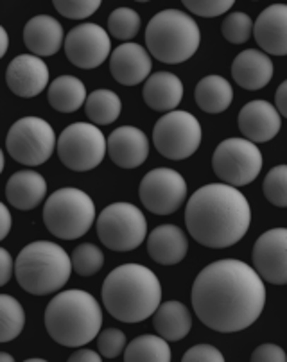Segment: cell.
<instances>
[{"label":"cell","instance_id":"33","mask_svg":"<svg viewBox=\"0 0 287 362\" xmlns=\"http://www.w3.org/2000/svg\"><path fill=\"white\" fill-rule=\"evenodd\" d=\"M140 29L139 13L129 8H119L110 15L108 31L117 40L135 38Z\"/></svg>","mask_w":287,"mask_h":362},{"label":"cell","instance_id":"28","mask_svg":"<svg viewBox=\"0 0 287 362\" xmlns=\"http://www.w3.org/2000/svg\"><path fill=\"white\" fill-rule=\"evenodd\" d=\"M49 103L62 113H74L86 103L85 83L74 76H59L49 86Z\"/></svg>","mask_w":287,"mask_h":362},{"label":"cell","instance_id":"43","mask_svg":"<svg viewBox=\"0 0 287 362\" xmlns=\"http://www.w3.org/2000/svg\"><path fill=\"white\" fill-rule=\"evenodd\" d=\"M275 103L280 115H283L287 119V81H283L282 85L279 86V90H276Z\"/></svg>","mask_w":287,"mask_h":362},{"label":"cell","instance_id":"5","mask_svg":"<svg viewBox=\"0 0 287 362\" xmlns=\"http://www.w3.org/2000/svg\"><path fill=\"white\" fill-rule=\"evenodd\" d=\"M72 273V258L62 246L38 240L23 247L16 257L15 276L25 293L35 296L58 293Z\"/></svg>","mask_w":287,"mask_h":362},{"label":"cell","instance_id":"16","mask_svg":"<svg viewBox=\"0 0 287 362\" xmlns=\"http://www.w3.org/2000/svg\"><path fill=\"white\" fill-rule=\"evenodd\" d=\"M6 83L15 95L31 99L40 95L49 85V69L35 54L16 56L6 70Z\"/></svg>","mask_w":287,"mask_h":362},{"label":"cell","instance_id":"39","mask_svg":"<svg viewBox=\"0 0 287 362\" xmlns=\"http://www.w3.org/2000/svg\"><path fill=\"white\" fill-rule=\"evenodd\" d=\"M183 362H225L221 351L210 344H196L185 351L182 357Z\"/></svg>","mask_w":287,"mask_h":362},{"label":"cell","instance_id":"2","mask_svg":"<svg viewBox=\"0 0 287 362\" xmlns=\"http://www.w3.org/2000/svg\"><path fill=\"white\" fill-rule=\"evenodd\" d=\"M252 223L250 203L235 187L212 183L190 196L185 224L190 237L201 246L223 250L237 244Z\"/></svg>","mask_w":287,"mask_h":362},{"label":"cell","instance_id":"24","mask_svg":"<svg viewBox=\"0 0 287 362\" xmlns=\"http://www.w3.org/2000/svg\"><path fill=\"white\" fill-rule=\"evenodd\" d=\"M47 196V183L36 170H18L8 180L6 197L16 210L28 212L36 209Z\"/></svg>","mask_w":287,"mask_h":362},{"label":"cell","instance_id":"8","mask_svg":"<svg viewBox=\"0 0 287 362\" xmlns=\"http://www.w3.org/2000/svg\"><path fill=\"white\" fill-rule=\"evenodd\" d=\"M98 235L112 251H133L148 235V221L142 210L129 203H113L98 217Z\"/></svg>","mask_w":287,"mask_h":362},{"label":"cell","instance_id":"38","mask_svg":"<svg viewBox=\"0 0 287 362\" xmlns=\"http://www.w3.org/2000/svg\"><path fill=\"white\" fill-rule=\"evenodd\" d=\"M183 6L194 15L212 18V16L225 15L233 6V0H183Z\"/></svg>","mask_w":287,"mask_h":362},{"label":"cell","instance_id":"23","mask_svg":"<svg viewBox=\"0 0 287 362\" xmlns=\"http://www.w3.org/2000/svg\"><path fill=\"white\" fill-rule=\"evenodd\" d=\"M189 243L182 228L172 224H162L151 231L148 237V253L156 264L175 266L185 258Z\"/></svg>","mask_w":287,"mask_h":362},{"label":"cell","instance_id":"19","mask_svg":"<svg viewBox=\"0 0 287 362\" xmlns=\"http://www.w3.org/2000/svg\"><path fill=\"white\" fill-rule=\"evenodd\" d=\"M108 154L117 167L136 169L148 160L149 140L139 127H117L108 139Z\"/></svg>","mask_w":287,"mask_h":362},{"label":"cell","instance_id":"20","mask_svg":"<svg viewBox=\"0 0 287 362\" xmlns=\"http://www.w3.org/2000/svg\"><path fill=\"white\" fill-rule=\"evenodd\" d=\"M253 35L264 52L287 56V6L273 4L266 8L253 25Z\"/></svg>","mask_w":287,"mask_h":362},{"label":"cell","instance_id":"11","mask_svg":"<svg viewBox=\"0 0 287 362\" xmlns=\"http://www.w3.org/2000/svg\"><path fill=\"white\" fill-rule=\"evenodd\" d=\"M6 147L11 158L22 165H42L54 153V129L40 117H23L9 129Z\"/></svg>","mask_w":287,"mask_h":362},{"label":"cell","instance_id":"42","mask_svg":"<svg viewBox=\"0 0 287 362\" xmlns=\"http://www.w3.org/2000/svg\"><path fill=\"white\" fill-rule=\"evenodd\" d=\"M69 362H101V355L93 350H78L70 355Z\"/></svg>","mask_w":287,"mask_h":362},{"label":"cell","instance_id":"13","mask_svg":"<svg viewBox=\"0 0 287 362\" xmlns=\"http://www.w3.org/2000/svg\"><path fill=\"white\" fill-rule=\"evenodd\" d=\"M139 196L149 212L169 216L187 199V181L172 169H155L142 177Z\"/></svg>","mask_w":287,"mask_h":362},{"label":"cell","instance_id":"40","mask_svg":"<svg viewBox=\"0 0 287 362\" xmlns=\"http://www.w3.org/2000/svg\"><path fill=\"white\" fill-rule=\"evenodd\" d=\"M252 361L253 362H286L287 355L286 351H283L280 346H276V344L266 343V344H260V346L253 351Z\"/></svg>","mask_w":287,"mask_h":362},{"label":"cell","instance_id":"45","mask_svg":"<svg viewBox=\"0 0 287 362\" xmlns=\"http://www.w3.org/2000/svg\"><path fill=\"white\" fill-rule=\"evenodd\" d=\"M0 36H2V52H0V56H4L6 52H8V45H9L8 33H6V29H4V28L0 29Z\"/></svg>","mask_w":287,"mask_h":362},{"label":"cell","instance_id":"3","mask_svg":"<svg viewBox=\"0 0 287 362\" xmlns=\"http://www.w3.org/2000/svg\"><path fill=\"white\" fill-rule=\"evenodd\" d=\"M162 300V286L148 267L140 264L119 266L102 284V303L115 320L140 323L156 313Z\"/></svg>","mask_w":287,"mask_h":362},{"label":"cell","instance_id":"35","mask_svg":"<svg viewBox=\"0 0 287 362\" xmlns=\"http://www.w3.org/2000/svg\"><path fill=\"white\" fill-rule=\"evenodd\" d=\"M253 25L255 23L252 22L248 15L245 13H230L228 16L225 18L221 25L223 36L228 40L230 43H245L248 42L250 35L253 31Z\"/></svg>","mask_w":287,"mask_h":362},{"label":"cell","instance_id":"46","mask_svg":"<svg viewBox=\"0 0 287 362\" xmlns=\"http://www.w3.org/2000/svg\"><path fill=\"white\" fill-rule=\"evenodd\" d=\"M0 361H2V362H11L13 357H11V355H8V354H0Z\"/></svg>","mask_w":287,"mask_h":362},{"label":"cell","instance_id":"10","mask_svg":"<svg viewBox=\"0 0 287 362\" xmlns=\"http://www.w3.org/2000/svg\"><path fill=\"white\" fill-rule=\"evenodd\" d=\"M262 163L264 160L259 147L246 139L223 140L212 156L216 176L235 189L255 181L262 170Z\"/></svg>","mask_w":287,"mask_h":362},{"label":"cell","instance_id":"21","mask_svg":"<svg viewBox=\"0 0 287 362\" xmlns=\"http://www.w3.org/2000/svg\"><path fill=\"white\" fill-rule=\"evenodd\" d=\"M65 38L62 23L49 15L35 16L23 28V43L38 58L56 54Z\"/></svg>","mask_w":287,"mask_h":362},{"label":"cell","instance_id":"36","mask_svg":"<svg viewBox=\"0 0 287 362\" xmlns=\"http://www.w3.org/2000/svg\"><path fill=\"white\" fill-rule=\"evenodd\" d=\"M59 15L70 20H85L101 8V0H54Z\"/></svg>","mask_w":287,"mask_h":362},{"label":"cell","instance_id":"27","mask_svg":"<svg viewBox=\"0 0 287 362\" xmlns=\"http://www.w3.org/2000/svg\"><path fill=\"white\" fill-rule=\"evenodd\" d=\"M196 103L205 113H223L233 100L230 81L221 76H206L196 86Z\"/></svg>","mask_w":287,"mask_h":362},{"label":"cell","instance_id":"26","mask_svg":"<svg viewBox=\"0 0 287 362\" xmlns=\"http://www.w3.org/2000/svg\"><path fill=\"white\" fill-rule=\"evenodd\" d=\"M153 327L167 341H182L192 328V317L180 301H165L153 314Z\"/></svg>","mask_w":287,"mask_h":362},{"label":"cell","instance_id":"34","mask_svg":"<svg viewBox=\"0 0 287 362\" xmlns=\"http://www.w3.org/2000/svg\"><path fill=\"white\" fill-rule=\"evenodd\" d=\"M266 199L279 209H287V165H276L266 174L264 185Z\"/></svg>","mask_w":287,"mask_h":362},{"label":"cell","instance_id":"18","mask_svg":"<svg viewBox=\"0 0 287 362\" xmlns=\"http://www.w3.org/2000/svg\"><path fill=\"white\" fill-rule=\"evenodd\" d=\"M151 58L148 50L139 43H122L110 56V72L117 83L124 86H135L148 81L151 74Z\"/></svg>","mask_w":287,"mask_h":362},{"label":"cell","instance_id":"4","mask_svg":"<svg viewBox=\"0 0 287 362\" xmlns=\"http://www.w3.org/2000/svg\"><path fill=\"white\" fill-rule=\"evenodd\" d=\"M101 325V305L85 291H65L47 305L45 328L62 346L79 348L90 343L99 335Z\"/></svg>","mask_w":287,"mask_h":362},{"label":"cell","instance_id":"1","mask_svg":"<svg viewBox=\"0 0 287 362\" xmlns=\"http://www.w3.org/2000/svg\"><path fill=\"white\" fill-rule=\"evenodd\" d=\"M266 305L264 280L241 260H218L196 276L192 308L210 330L232 334L252 327Z\"/></svg>","mask_w":287,"mask_h":362},{"label":"cell","instance_id":"37","mask_svg":"<svg viewBox=\"0 0 287 362\" xmlns=\"http://www.w3.org/2000/svg\"><path fill=\"white\" fill-rule=\"evenodd\" d=\"M99 351L102 357L115 358L126 350V335L119 328H106L101 332L98 339Z\"/></svg>","mask_w":287,"mask_h":362},{"label":"cell","instance_id":"44","mask_svg":"<svg viewBox=\"0 0 287 362\" xmlns=\"http://www.w3.org/2000/svg\"><path fill=\"white\" fill-rule=\"evenodd\" d=\"M0 214H2V231H0V237L6 239L11 230V214H9L8 206L6 204H0Z\"/></svg>","mask_w":287,"mask_h":362},{"label":"cell","instance_id":"30","mask_svg":"<svg viewBox=\"0 0 287 362\" xmlns=\"http://www.w3.org/2000/svg\"><path fill=\"white\" fill-rule=\"evenodd\" d=\"M121 99L112 90H95V92H92L86 97V117L93 124H99V126H108V124L115 122L119 115H121Z\"/></svg>","mask_w":287,"mask_h":362},{"label":"cell","instance_id":"22","mask_svg":"<svg viewBox=\"0 0 287 362\" xmlns=\"http://www.w3.org/2000/svg\"><path fill=\"white\" fill-rule=\"evenodd\" d=\"M275 66L266 52L248 49L237 54L232 65L233 81L245 90H260L269 85Z\"/></svg>","mask_w":287,"mask_h":362},{"label":"cell","instance_id":"12","mask_svg":"<svg viewBox=\"0 0 287 362\" xmlns=\"http://www.w3.org/2000/svg\"><path fill=\"white\" fill-rule=\"evenodd\" d=\"M201 124L189 112H169L153 129V142L163 158L185 160L198 151L201 144Z\"/></svg>","mask_w":287,"mask_h":362},{"label":"cell","instance_id":"7","mask_svg":"<svg viewBox=\"0 0 287 362\" xmlns=\"http://www.w3.org/2000/svg\"><path fill=\"white\" fill-rule=\"evenodd\" d=\"M95 206L92 197L79 189L56 190L43 206V223L52 235L63 240L79 239L92 228Z\"/></svg>","mask_w":287,"mask_h":362},{"label":"cell","instance_id":"17","mask_svg":"<svg viewBox=\"0 0 287 362\" xmlns=\"http://www.w3.org/2000/svg\"><path fill=\"white\" fill-rule=\"evenodd\" d=\"M239 129L246 140L253 144L269 142L275 139L282 126L279 110L268 100H252L239 112Z\"/></svg>","mask_w":287,"mask_h":362},{"label":"cell","instance_id":"14","mask_svg":"<svg viewBox=\"0 0 287 362\" xmlns=\"http://www.w3.org/2000/svg\"><path fill=\"white\" fill-rule=\"evenodd\" d=\"M112 42L98 23H79L65 38V54L78 69H98L108 59Z\"/></svg>","mask_w":287,"mask_h":362},{"label":"cell","instance_id":"15","mask_svg":"<svg viewBox=\"0 0 287 362\" xmlns=\"http://www.w3.org/2000/svg\"><path fill=\"white\" fill-rule=\"evenodd\" d=\"M253 267L273 286H287V228H273L253 246Z\"/></svg>","mask_w":287,"mask_h":362},{"label":"cell","instance_id":"41","mask_svg":"<svg viewBox=\"0 0 287 362\" xmlns=\"http://www.w3.org/2000/svg\"><path fill=\"white\" fill-rule=\"evenodd\" d=\"M0 257H2V278H0V286H6L11 280V274L15 271V262H13L11 255L8 250H0Z\"/></svg>","mask_w":287,"mask_h":362},{"label":"cell","instance_id":"32","mask_svg":"<svg viewBox=\"0 0 287 362\" xmlns=\"http://www.w3.org/2000/svg\"><path fill=\"white\" fill-rule=\"evenodd\" d=\"M102 264H105V255L95 244H81L72 251V269L79 276H92L101 271Z\"/></svg>","mask_w":287,"mask_h":362},{"label":"cell","instance_id":"25","mask_svg":"<svg viewBox=\"0 0 287 362\" xmlns=\"http://www.w3.org/2000/svg\"><path fill=\"white\" fill-rule=\"evenodd\" d=\"M144 103L155 112H175L183 99V85L171 72H156L144 83Z\"/></svg>","mask_w":287,"mask_h":362},{"label":"cell","instance_id":"6","mask_svg":"<svg viewBox=\"0 0 287 362\" xmlns=\"http://www.w3.org/2000/svg\"><path fill=\"white\" fill-rule=\"evenodd\" d=\"M198 23L187 13L165 9L151 18L146 29V45L158 62L178 65L196 54L199 47Z\"/></svg>","mask_w":287,"mask_h":362},{"label":"cell","instance_id":"29","mask_svg":"<svg viewBox=\"0 0 287 362\" xmlns=\"http://www.w3.org/2000/svg\"><path fill=\"white\" fill-rule=\"evenodd\" d=\"M126 362H169L171 361V350L167 339L162 335H140L126 346L124 350Z\"/></svg>","mask_w":287,"mask_h":362},{"label":"cell","instance_id":"31","mask_svg":"<svg viewBox=\"0 0 287 362\" xmlns=\"http://www.w3.org/2000/svg\"><path fill=\"white\" fill-rule=\"evenodd\" d=\"M0 343H9L15 337H18L25 325V313L18 300H15L9 294L0 296Z\"/></svg>","mask_w":287,"mask_h":362},{"label":"cell","instance_id":"9","mask_svg":"<svg viewBox=\"0 0 287 362\" xmlns=\"http://www.w3.org/2000/svg\"><path fill=\"white\" fill-rule=\"evenodd\" d=\"M108 140L95 124L74 122L58 139V156L65 167L76 173L92 170L105 160Z\"/></svg>","mask_w":287,"mask_h":362}]
</instances>
